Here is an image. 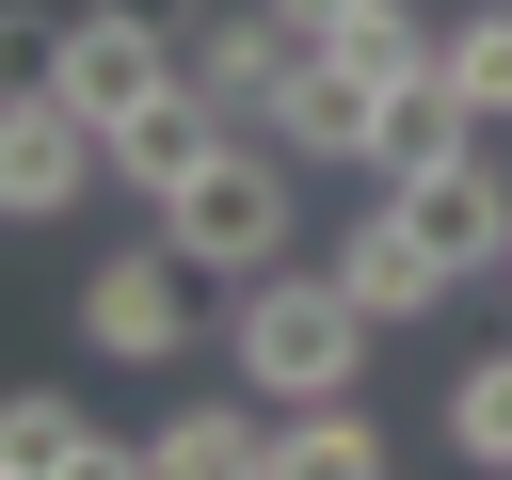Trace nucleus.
Instances as JSON below:
<instances>
[{
	"label": "nucleus",
	"instance_id": "nucleus-1",
	"mask_svg": "<svg viewBox=\"0 0 512 480\" xmlns=\"http://www.w3.org/2000/svg\"><path fill=\"white\" fill-rule=\"evenodd\" d=\"M368 336H384V320L336 288V256H320V272L272 256V272L224 288V368H240L272 416H288V400H352V384H368Z\"/></svg>",
	"mask_w": 512,
	"mask_h": 480
},
{
	"label": "nucleus",
	"instance_id": "nucleus-2",
	"mask_svg": "<svg viewBox=\"0 0 512 480\" xmlns=\"http://www.w3.org/2000/svg\"><path fill=\"white\" fill-rule=\"evenodd\" d=\"M288 176H304V160H288L272 128H240L208 176H176V192H160V240H176L208 288H240V272H272V256H288V224H304V192H288Z\"/></svg>",
	"mask_w": 512,
	"mask_h": 480
},
{
	"label": "nucleus",
	"instance_id": "nucleus-3",
	"mask_svg": "<svg viewBox=\"0 0 512 480\" xmlns=\"http://www.w3.org/2000/svg\"><path fill=\"white\" fill-rule=\"evenodd\" d=\"M160 80H176V16H160V0H80V16H64V64H48V96H64L96 144H112V128H128Z\"/></svg>",
	"mask_w": 512,
	"mask_h": 480
},
{
	"label": "nucleus",
	"instance_id": "nucleus-4",
	"mask_svg": "<svg viewBox=\"0 0 512 480\" xmlns=\"http://www.w3.org/2000/svg\"><path fill=\"white\" fill-rule=\"evenodd\" d=\"M176 336H192V256L176 240H128V256L80 272V352L96 368H176Z\"/></svg>",
	"mask_w": 512,
	"mask_h": 480
},
{
	"label": "nucleus",
	"instance_id": "nucleus-5",
	"mask_svg": "<svg viewBox=\"0 0 512 480\" xmlns=\"http://www.w3.org/2000/svg\"><path fill=\"white\" fill-rule=\"evenodd\" d=\"M272 144L320 160V176H368V160H384V80H368L336 32H304V64L272 80Z\"/></svg>",
	"mask_w": 512,
	"mask_h": 480
},
{
	"label": "nucleus",
	"instance_id": "nucleus-6",
	"mask_svg": "<svg viewBox=\"0 0 512 480\" xmlns=\"http://www.w3.org/2000/svg\"><path fill=\"white\" fill-rule=\"evenodd\" d=\"M416 240H432V272L448 288H480V272H512V176H496V144H464V160H432V176H400L384 192Z\"/></svg>",
	"mask_w": 512,
	"mask_h": 480
},
{
	"label": "nucleus",
	"instance_id": "nucleus-7",
	"mask_svg": "<svg viewBox=\"0 0 512 480\" xmlns=\"http://www.w3.org/2000/svg\"><path fill=\"white\" fill-rule=\"evenodd\" d=\"M96 176H112V160H96V128H80L64 96H0V224H64Z\"/></svg>",
	"mask_w": 512,
	"mask_h": 480
},
{
	"label": "nucleus",
	"instance_id": "nucleus-8",
	"mask_svg": "<svg viewBox=\"0 0 512 480\" xmlns=\"http://www.w3.org/2000/svg\"><path fill=\"white\" fill-rule=\"evenodd\" d=\"M224 144H240V112H224V96H208V80L176 64V80H160V96H144V112H128V128L96 144V160H112V176H128L144 208H160V192H176V176H208Z\"/></svg>",
	"mask_w": 512,
	"mask_h": 480
},
{
	"label": "nucleus",
	"instance_id": "nucleus-9",
	"mask_svg": "<svg viewBox=\"0 0 512 480\" xmlns=\"http://www.w3.org/2000/svg\"><path fill=\"white\" fill-rule=\"evenodd\" d=\"M176 64H192V80H208L240 128H272V80L304 64V32H288L272 0H240V16H176Z\"/></svg>",
	"mask_w": 512,
	"mask_h": 480
},
{
	"label": "nucleus",
	"instance_id": "nucleus-10",
	"mask_svg": "<svg viewBox=\"0 0 512 480\" xmlns=\"http://www.w3.org/2000/svg\"><path fill=\"white\" fill-rule=\"evenodd\" d=\"M144 480H272V400L256 384H208L144 432Z\"/></svg>",
	"mask_w": 512,
	"mask_h": 480
},
{
	"label": "nucleus",
	"instance_id": "nucleus-11",
	"mask_svg": "<svg viewBox=\"0 0 512 480\" xmlns=\"http://www.w3.org/2000/svg\"><path fill=\"white\" fill-rule=\"evenodd\" d=\"M144 448H112L96 432V400H64V384H0V480H128Z\"/></svg>",
	"mask_w": 512,
	"mask_h": 480
},
{
	"label": "nucleus",
	"instance_id": "nucleus-12",
	"mask_svg": "<svg viewBox=\"0 0 512 480\" xmlns=\"http://www.w3.org/2000/svg\"><path fill=\"white\" fill-rule=\"evenodd\" d=\"M336 288H352V304H368V320H384V336H400V320H432V304H448V272H432V240H416V224H400V208H384V192H368V208H352V224H336Z\"/></svg>",
	"mask_w": 512,
	"mask_h": 480
},
{
	"label": "nucleus",
	"instance_id": "nucleus-13",
	"mask_svg": "<svg viewBox=\"0 0 512 480\" xmlns=\"http://www.w3.org/2000/svg\"><path fill=\"white\" fill-rule=\"evenodd\" d=\"M464 144H496V128H480V112H464V80L432 64V80H400V96H384V160H368V176L400 192V176H432V160H464Z\"/></svg>",
	"mask_w": 512,
	"mask_h": 480
},
{
	"label": "nucleus",
	"instance_id": "nucleus-14",
	"mask_svg": "<svg viewBox=\"0 0 512 480\" xmlns=\"http://www.w3.org/2000/svg\"><path fill=\"white\" fill-rule=\"evenodd\" d=\"M272 480H384V416L368 400H288L272 416Z\"/></svg>",
	"mask_w": 512,
	"mask_h": 480
},
{
	"label": "nucleus",
	"instance_id": "nucleus-15",
	"mask_svg": "<svg viewBox=\"0 0 512 480\" xmlns=\"http://www.w3.org/2000/svg\"><path fill=\"white\" fill-rule=\"evenodd\" d=\"M448 80H464L480 128H512V0H464L448 16Z\"/></svg>",
	"mask_w": 512,
	"mask_h": 480
},
{
	"label": "nucleus",
	"instance_id": "nucleus-16",
	"mask_svg": "<svg viewBox=\"0 0 512 480\" xmlns=\"http://www.w3.org/2000/svg\"><path fill=\"white\" fill-rule=\"evenodd\" d=\"M448 448H464L480 480H512V352H480V368H448Z\"/></svg>",
	"mask_w": 512,
	"mask_h": 480
},
{
	"label": "nucleus",
	"instance_id": "nucleus-17",
	"mask_svg": "<svg viewBox=\"0 0 512 480\" xmlns=\"http://www.w3.org/2000/svg\"><path fill=\"white\" fill-rule=\"evenodd\" d=\"M48 64H64V16L0 0V96H48Z\"/></svg>",
	"mask_w": 512,
	"mask_h": 480
},
{
	"label": "nucleus",
	"instance_id": "nucleus-18",
	"mask_svg": "<svg viewBox=\"0 0 512 480\" xmlns=\"http://www.w3.org/2000/svg\"><path fill=\"white\" fill-rule=\"evenodd\" d=\"M272 16H288V32H336V16H368V0H272Z\"/></svg>",
	"mask_w": 512,
	"mask_h": 480
},
{
	"label": "nucleus",
	"instance_id": "nucleus-19",
	"mask_svg": "<svg viewBox=\"0 0 512 480\" xmlns=\"http://www.w3.org/2000/svg\"><path fill=\"white\" fill-rule=\"evenodd\" d=\"M496 288H512V272H496Z\"/></svg>",
	"mask_w": 512,
	"mask_h": 480
}]
</instances>
